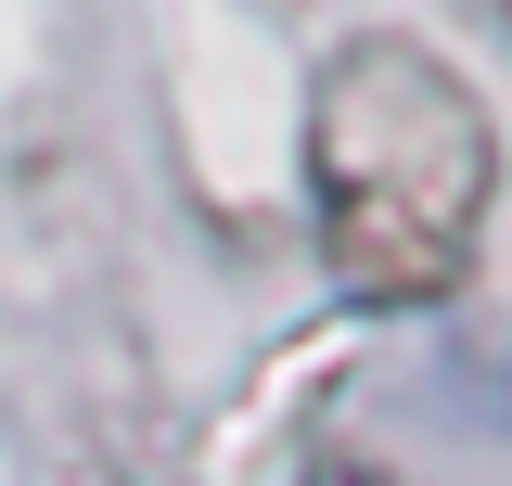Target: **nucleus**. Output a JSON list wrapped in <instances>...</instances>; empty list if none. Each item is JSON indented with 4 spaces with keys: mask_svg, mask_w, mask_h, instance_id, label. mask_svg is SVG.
Segmentation results:
<instances>
[{
    "mask_svg": "<svg viewBox=\"0 0 512 486\" xmlns=\"http://www.w3.org/2000/svg\"><path fill=\"white\" fill-rule=\"evenodd\" d=\"M500 205V128L474 103V77L410 39L359 26L308 77V218L320 256L359 307H436Z\"/></svg>",
    "mask_w": 512,
    "mask_h": 486,
    "instance_id": "f257e3e1",
    "label": "nucleus"
}]
</instances>
